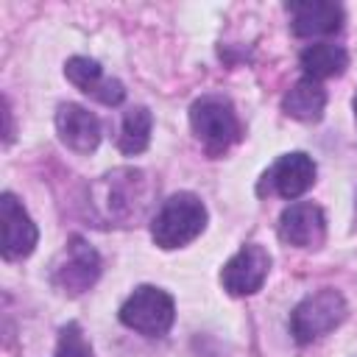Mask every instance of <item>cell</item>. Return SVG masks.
Segmentation results:
<instances>
[{
	"instance_id": "1",
	"label": "cell",
	"mask_w": 357,
	"mask_h": 357,
	"mask_svg": "<svg viewBox=\"0 0 357 357\" xmlns=\"http://www.w3.org/2000/svg\"><path fill=\"white\" fill-rule=\"evenodd\" d=\"M206 220H209V212L195 192H176L153 215L151 237L159 248L173 251L192 243L206 229Z\"/></svg>"
},
{
	"instance_id": "6",
	"label": "cell",
	"mask_w": 357,
	"mask_h": 357,
	"mask_svg": "<svg viewBox=\"0 0 357 357\" xmlns=\"http://www.w3.org/2000/svg\"><path fill=\"white\" fill-rule=\"evenodd\" d=\"M95 201L109 220H137L145 206V176L139 170H114L95 184Z\"/></svg>"
},
{
	"instance_id": "5",
	"label": "cell",
	"mask_w": 357,
	"mask_h": 357,
	"mask_svg": "<svg viewBox=\"0 0 357 357\" xmlns=\"http://www.w3.org/2000/svg\"><path fill=\"white\" fill-rule=\"evenodd\" d=\"M100 276V257L84 237H70L59 259L50 265V282L64 296H81Z\"/></svg>"
},
{
	"instance_id": "16",
	"label": "cell",
	"mask_w": 357,
	"mask_h": 357,
	"mask_svg": "<svg viewBox=\"0 0 357 357\" xmlns=\"http://www.w3.org/2000/svg\"><path fill=\"white\" fill-rule=\"evenodd\" d=\"M151 128H153V114L145 106H131L120 123V137H117L120 151L126 156L142 153L151 142Z\"/></svg>"
},
{
	"instance_id": "7",
	"label": "cell",
	"mask_w": 357,
	"mask_h": 357,
	"mask_svg": "<svg viewBox=\"0 0 357 357\" xmlns=\"http://www.w3.org/2000/svg\"><path fill=\"white\" fill-rule=\"evenodd\" d=\"M268 271L271 254L259 243H248L220 268V284L231 296H251L265 284Z\"/></svg>"
},
{
	"instance_id": "18",
	"label": "cell",
	"mask_w": 357,
	"mask_h": 357,
	"mask_svg": "<svg viewBox=\"0 0 357 357\" xmlns=\"http://www.w3.org/2000/svg\"><path fill=\"white\" fill-rule=\"evenodd\" d=\"M354 112H357V98H354Z\"/></svg>"
},
{
	"instance_id": "10",
	"label": "cell",
	"mask_w": 357,
	"mask_h": 357,
	"mask_svg": "<svg viewBox=\"0 0 357 357\" xmlns=\"http://www.w3.org/2000/svg\"><path fill=\"white\" fill-rule=\"evenodd\" d=\"M279 237H282V243H287L293 248H318L326 237L324 209L310 201L290 204L279 215Z\"/></svg>"
},
{
	"instance_id": "13",
	"label": "cell",
	"mask_w": 357,
	"mask_h": 357,
	"mask_svg": "<svg viewBox=\"0 0 357 357\" xmlns=\"http://www.w3.org/2000/svg\"><path fill=\"white\" fill-rule=\"evenodd\" d=\"M290 28L296 36H329L343 25V8L329 0H301L290 3Z\"/></svg>"
},
{
	"instance_id": "17",
	"label": "cell",
	"mask_w": 357,
	"mask_h": 357,
	"mask_svg": "<svg viewBox=\"0 0 357 357\" xmlns=\"http://www.w3.org/2000/svg\"><path fill=\"white\" fill-rule=\"evenodd\" d=\"M53 357H92V349L81 332L78 324H67L61 326L59 332V346H56V354Z\"/></svg>"
},
{
	"instance_id": "9",
	"label": "cell",
	"mask_w": 357,
	"mask_h": 357,
	"mask_svg": "<svg viewBox=\"0 0 357 357\" xmlns=\"http://www.w3.org/2000/svg\"><path fill=\"white\" fill-rule=\"evenodd\" d=\"M0 229H3L0 251L6 259H22L36 248V240H39L36 223L11 192L0 195Z\"/></svg>"
},
{
	"instance_id": "4",
	"label": "cell",
	"mask_w": 357,
	"mask_h": 357,
	"mask_svg": "<svg viewBox=\"0 0 357 357\" xmlns=\"http://www.w3.org/2000/svg\"><path fill=\"white\" fill-rule=\"evenodd\" d=\"M176 318V304L173 296L162 287L153 284H142L137 287L126 304L120 307V324L145 335V337H162L170 332Z\"/></svg>"
},
{
	"instance_id": "14",
	"label": "cell",
	"mask_w": 357,
	"mask_h": 357,
	"mask_svg": "<svg viewBox=\"0 0 357 357\" xmlns=\"http://www.w3.org/2000/svg\"><path fill=\"white\" fill-rule=\"evenodd\" d=\"M282 109H284V114L293 117V120L315 123V120L324 117V109H326V89L321 86V81L301 78V81H296V84L284 92Z\"/></svg>"
},
{
	"instance_id": "8",
	"label": "cell",
	"mask_w": 357,
	"mask_h": 357,
	"mask_svg": "<svg viewBox=\"0 0 357 357\" xmlns=\"http://www.w3.org/2000/svg\"><path fill=\"white\" fill-rule=\"evenodd\" d=\"M315 181V162L312 156H307L304 151H293V153H282L262 176L259 181V192H276L287 201H296L298 195H304Z\"/></svg>"
},
{
	"instance_id": "2",
	"label": "cell",
	"mask_w": 357,
	"mask_h": 357,
	"mask_svg": "<svg viewBox=\"0 0 357 357\" xmlns=\"http://www.w3.org/2000/svg\"><path fill=\"white\" fill-rule=\"evenodd\" d=\"M190 126L209 153H223L240 139V120L234 106L220 95H204L190 106Z\"/></svg>"
},
{
	"instance_id": "15",
	"label": "cell",
	"mask_w": 357,
	"mask_h": 357,
	"mask_svg": "<svg viewBox=\"0 0 357 357\" xmlns=\"http://www.w3.org/2000/svg\"><path fill=\"white\" fill-rule=\"evenodd\" d=\"M301 67L307 73V78L321 81V78H335L343 75L349 67V53L335 45V42H318L301 50Z\"/></svg>"
},
{
	"instance_id": "11",
	"label": "cell",
	"mask_w": 357,
	"mask_h": 357,
	"mask_svg": "<svg viewBox=\"0 0 357 357\" xmlns=\"http://www.w3.org/2000/svg\"><path fill=\"white\" fill-rule=\"evenodd\" d=\"M64 75L73 86H78L84 95H92L95 100L106 103V106H117L123 103L126 98V89L117 78H106L103 75V67L95 61V59H86V56H73L67 59L64 64Z\"/></svg>"
},
{
	"instance_id": "12",
	"label": "cell",
	"mask_w": 357,
	"mask_h": 357,
	"mask_svg": "<svg viewBox=\"0 0 357 357\" xmlns=\"http://www.w3.org/2000/svg\"><path fill=\"white\" fill-rule=\"evenodd\" d=\"M56 131L75 153H92L100 142V120L78 103H61L56 109Z\"/></svg>"
},
{
	"instance_id": "3",
	"label": "cell",
	"mask_w": 357,
	"mask_h": 357,
	"mask_svg": "<svg viewBox=\"0 0 357 357\" xmlns=\"http://www.w3.org/2000/svg\"><path fill=\"white\" fill-rule=\"evenodd\" d=\"M346 298L332 290V287H324V290H315L310 296H304L293 312H290V332L298 343H310V340H318L321 335L337 329L343 321H346Z\"/></svg>"
}]
</instances>
